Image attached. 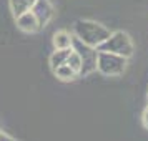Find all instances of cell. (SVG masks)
<instances>
[{"instance_id": "1", "label": "cell", "mask_w": 148, "mask_h": 141, "mask_svg": "<svg viewBox=\"0 0 148 141\" xmlns=\"http://www.w3.org/2000/svg\"><path fill=\"white\" fill-rule=\"evenodd\" d=\"M73 33L80 42L97 48L101 42H105L110 37L112 32L93 20H77L73 25Z\"/></svg>"}, {"instance_id": "2", "label": "cell", "mask_w": 148, "mask_h": 141, "mask_svg": "<svg viewBox=\"0 0 148 141\" xmlns=\"http://www.w3.org/2000/svg\"><path fill=\"white\" fill-rule=\"evenodd\" d=\"M97 50L98 52H110V53H116L120 57L130 58L133 55V43H132V38L128 37V33L113 32V33H110L107 40L101 42L97 47Z\"/></svg>"}, {"instance_id": "3", "label": "cell", "mask_w": 148, "mask_h": 141, "mask_svg": "<svg viewBox=\"0 0 148 141\" xmlns=\"http://www.w3.org/2000/svg\"><path fill=\"white\" fill-rule=\"evenodd\" d=\"M127 60L125 57H120L116 53L110 52H98L97 57V70L105 76H118L125 72L127 68Z\"/></svg>"}, {"instance_id": "4", "label": "cell", "mask_w": 148, "mask_h": 141, "mask_svg": "<svg viewBox=\"0 0 148 141\" xmlns=\"http://www.w3.org/2000/svg\"><path fill=\"white\" fill-rule=\"evenodd\" d=\"M72 48L78 53V57H80V60H82V70H80L78 75L87 76V75L93 73L95 70H97L98 50L93 48V47H90V45H87V43H83V42H80L77 37L72 40Z\"/></svg>"}, {"instance_id": "5", "label": "cell", "mask_w": 148, "mask_h": 141, "mask_svg": "<svg viewBox=\"0 0 148 141\" xmlns=\"http://www.w3.org/2000/svg\"><path fill=\"white\" fill-rule=\"evenodd\" d=\"M30 12L35 15V18L38 22V25L43 27L53 18V7L50 3V0H35Z\"/></svg>"}, {"instance_id": "6", "label": "cell", "mask_w": 148, "mask_h": 141, "mask_svg": "<svg viewBox=\"0 0 148 141\" xmlns=\"http://www.w3.org/2000/svg\"><path fill=\"white\" fill-rule=\"evenodd\" d=\"M15 20H17V27L20 28L22 32H25V33H37L42 28L38 25L37 18H35V15L30 10L28 12H23L22 15H18Z\"/></svg>"}, {"instance_id": "7", "label": "cell", "mask_w": 148, "mask_h": 141, "mask_svg": "<svg viewBox=\"0 0 148 141\" xmlns=\"http://www.w3.org/2000/svg\"><path fill=\"white\" fill-rule=\"evenodd\" d=\"M70 52H72V48H55V52L50 55V67H52V70L58 68L60 65H65Z\"/></svg>"}, {"instance_id": "8", "label": "cell", "mask_w": 148, "mask_h": 141, "mask_svg": "<svg viewBox=\"0 0 148 141\" xmlns=\"http://www.w3.org/2000/svg\"><path fill=\"white\" fill-rule=\"evenodd\" d=\"M35 0H8V3H10V10H12V14L14 17L17 18L18 15H22L23 12H28L32 5H34Z\"/></svg>"}, {"instance_id": "9", "label": "cell", "mask_w": 148, "mask_h": 141, "mask_svg": "<svg viewBox=\"0 0 148 141\" xmlns=\"http://www.w3.org/2000/svg\"><path fill=\"white\" fill-rule=\"evenodd\" d=\"M72 40H73V37L68 33V32H57L53 35V47L55 48H72Z\"/></svg>"}, {"instance_id": "10", "label": "cell", "mask_w": 148, "mask_h": 141, "mask_svg": "<svg viewBox=\"0 0 148 141\" xmlns=\"http://www.w3.org/2000/svg\"><path fill=\"white\" fill-rule=\"evenodd\" d=\"M53 73H55V76H57L58 80H62V81H72V80L77 78V73L68 67L67 63H65V65H60L58 68H55Z\"/></svg>"}, {"instance_id": "11", "label": "cell", "mask_w": 148, "mask_h": 141, "mask_svg": "<svg viewBox=\"0 0 148 141\" xmlns=\"http://www.w3.org/2000/svg\"><path fill=\"white\" fill-rule=\"evenodd\" d=\"M67 65L72 68L77 75L80 73V70H82V60H80L78 53L75 52L73 48H72V52H70V55H68V58H67Z\"/></svg>"}, {"instance_id": "12", "label": "cell", "mask_w": 148, "mask_h": 141, "mask_svg": "<svg viewBox=\"0 0 148 141\" xmlns=\"http://www.w3.org/2000/svg\"><path fill=\"white\" fill-rule=\"evenodd\" d=\"M0 141H15L12 136H8L7 133H3V131H0Z\"/></svg>"}, {"instance_id": "13", "label": "cell", "mask_w": 148, "mask_h": 141, "mask_svg": "<svg viewBox=\"0 0 148 141\" xmlns=\"http://www.w3.org/2000/svg\"><path fill=\"white\" fill-rule=\"evenodd\" d=\"M143 125H145V128L148 129V106L145 108V111H143Z\"/></svg>"}]
</instances>
